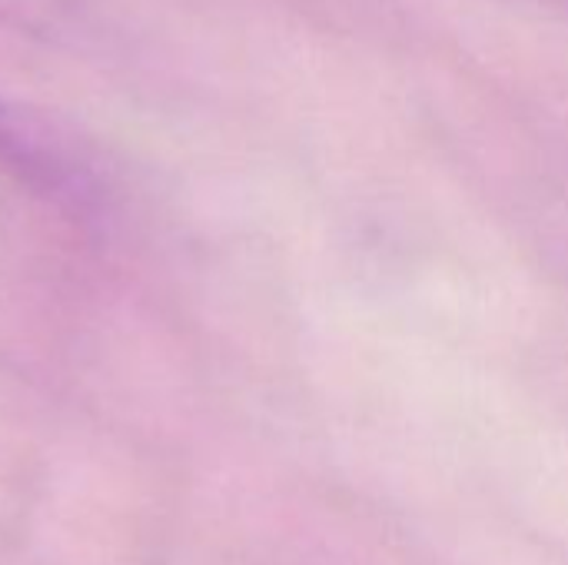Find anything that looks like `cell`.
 <instances>
[{
	"label": "cell",
	"instance_id": "obj_1",
	"mask_svg": "<svg viewBox=\"0 0 568 565\" xmlns=\"http://www.w3.org/2000/svg\"><path fill=\"white\" fill-rule=\"evenodd\" d=\"M0 167L57 200L83 203L90 193L87 173L53 140H47L37 123H30L7 103H0Z\"/></svg>",
	"mask_w": 568,
	"mask_h": 565
},
{
	"label": "cell",
	"instance_id": "obj_2",
	"mask_svg": "<svg viewBox=\"0 0 568 565\" xmlns=\"http://www.w3.org/2000/svg\"><path fill=\"white\" fill-rule=\"evenodd\" d=\"M80 17L77 0H0V20L53 37Z\"/></svg>",
	"mask_w": 568,
	"mask_h": 565
}]
</instances>
